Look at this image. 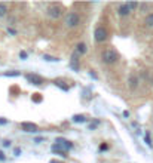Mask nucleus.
<instances>
[{
    "mask_svg": "<svg viewBox=\"0 0 153 163\" xmlns=\"http://www.w3.org/2000/svg\"><path fill=\"white\" fill-rule=\"evenodd\" d=\"M119 52L115 49V47H107L106 50H103V54H101V59H103V62L107 64V65H113V64H116L119 61Z\"/></svg>",
    "mask_w": 153,
    "mask_h": 163,
    "instance_id": "1",
    "label": "nucleus"
},
{
    "mask_svg": "<svg viewBox=\"0 0 153 163\" xmlns=\"http://www.w3.org/2000/svg\"><path fill=\"white\" fill-rule=\"evenodd\" d=\"M80 21H82V18H80L79 12L71 11V12H69V13L66 15L64 24H66V27H67V28H76V27L80 24Z\"/></svg>",
    "mask_w": 153,
    "mask_h": 163,
    "instance_id": "2",
    "label": "nucleus"
},
{
    "mask_svg": "<svg viewBox=\"0 0 153 163\" xmlns=\"http://www.w3.org/2000/svg\"><path fill=\"white\" fill-rule=\"evenodd\" d=\"M62 12H64V8L58 5V3H52L51 6H48L46 9V13L48 16L51 18V19H58L62 16Z\"/></svg>",
    "mask_w": 153,
    "mask_h": 163,
    "instance_id": "3",
    "label": "nucleus"
},
{
    "mask_svg": "<svg viewBox=\"0 0 153 163\" xmlns=\"http://www.w3.org/2000/svg\"><path fill=\"white\" fill-rule=\"evenodd\" d=\"M107 37H109V31H107L106 27H103V25H98L97 28H95L94 31V40L97 43H103V42H106Z\"/></svg>",
    "mask_w": 153,
    "mask_h": 163,
    "instance_id": "4",
    "label": "nucleus"
},
{
    "mask_svg": "<svg viewBox=\"0 0 153 163\" xmlns=\"http://www.w3.org/2000/svg\"><path fill=\"white\" fill-rule=\"evenodd\" d=\"M52 148H58L61 151H70L73 148V142H70L69 140H64V138H57V142L52 145Z\"/></svg>",
    "mask_w": 153,
    "mask_h": 163,
    "instance_id": "5",
    "label": "nucleus"
},
{
    "mask_svg": "<svg viewBox=\"0 0 153 163\" xmlns=\"http://www.w3.org/2000/svg\"><path fill=\"white\" fill-rule=\"evenodd\" d=\"M128 88H130L131 91H135L138 86H140V77H138V74H135V73H131L130 76H128Z\"/></svg>",
    "mask_w": 153,
    "mask_h": 163,
    "instance_id": "6",
    "label": "nucleus"
},
{
    "mask_svg": "<svg viewBox=\"0 0 153 163\" xmlns=\"http://www.w3.org/2000/svg\"><path fill=\"white\" fill-rule=\"evenodd\" d=\"M21 128H23L24 132H30V134H34L39 130L37 125L36 123H31V122H23L21 123Z\"/></svg>",
    "mask_w": 153,
    "mask_h": 163,
    "instance_id": "7",
    "label": "nucleus"
},
{
    "mask_svg": "<svg viewBox=\"0 0 153 163\" xmlns=\"http://www.w3.org/2000/svg\"><path fill=\"white\" fill-rule=\"evenodd\" d=\"M25 79L28 83H31V85H42L43 83V79L40 77V76H37V74H31V73H28V74H25Z\"/></svg>",
    "mask_w": 153,
    "mask_h": 163,
    "instance_id": "8",
    "label": "nucleus"
},
{
    "mask_svg": "<svg viewBox=\"0 0 153 163\" xmlns=\"http://www.w3.org/2000/svg\"><path fill=\"white\" fill-rule=\"evenodd\" d=\"M118 15L119 16H128L131 13V11L128 9V6H126V3H119L118 5Z\"/></svg>",
    "mask_w": 153,
    "mask_h": 163,
    "instance_id": "9",
    "label": "nucleus"
},
{
    "mask_svg": "<svg viewBox=\"0 0 153 163\" xmlns=\"http://www.w3.org/2000/svg\"><path fill=\"white\" fill-rule=\"evenodd\" d=\"M86 50H88V46H86V43H83V42L77 43V45H76V49H74V52H76L77 55H85Z\"/></svg>",
    "mask_w": 153,
    "mask_h": 163,
    "instance_id": "10",
    "label": "nucleus"
},
{
    "mask_svg": "<svg viewBox=\"0 0 153 163\" xmlns=\"http://www.w3.org/2000/svg\"><path fill=\"white\" fill-rule=\"evenodd\" d=\"M144 25H146L147 28H153V12L149 13V15H146V18H144Z\"/></svg>",
    "mask_w": 153,
    "mask_h": 163,
    "instance_id": "11",
    "label": "nucleus"
},
{
    "mask_svg": "<svg viewBox=\"0 0 153 163\" xmlns=\"http://www.w3.org/2000/svg\"><path fill=\"white\" fill-rule=\"evenodd\" d=\"M74 123H83V122H86L88 119H86V116H83V114H76V116H73V119H71Z\"/></svg>",
    "mask_w": 153,
    "mask_h": 163,
    "instance_id": "12",
    "label": "nucleus"
},
{
    "mask_svg": "<svg viewBox=\"0 0 153 163\" xmlns=\"http://www.w3.org/2000/svg\"><path fill=\"white\" fill-rule=\"evenodd\" d=\"M126 6H128V9L131 12H134L137 8H140V3L138 2H126Z\"/></svg>",
    "mask_w": 153,
    "mask_h": 163,
    "instance_id": "13",
    "label": "nucleus"
},
{
    "mask_svg": "<svg viewBox=\"0 0 153 163\" xmlns=\"http://www.w3.org/2000/svg\"><path fill=\"white\" fill-rule=\"evenodd\" d=\"M8 15V5L6 3H0V18Z\"/></svg>",
    "mask_w": 153,
    "mask_h": 163,
    "instance_id": "14",
    "label": "nucleus"
},
{
    "mask_svg": "<svg viewBox=\"0 0 153 163\" xmlns=\"http://www.w3.org/2000/svg\"><path fill=\"white\" fill-rule=\"evenodd\" d=\"M150 3H140V12H143V13H146V12L150 9Z\"/></svg>",
    "mask_w": 153,
    "mask_h": 163,
    "instance_id": "15",
    "label": "nucleus"
},
{
    "mask_svg": "<svg viewBox=\"0 0 153 163\" xmlns=\"http://www.w3.org/2000/svg\"><path fill=\"white\" fill-rule=\"evenodd\" d=\"M144 141H146V144H147V145L152 148L153 144H152V140H150V134H149V132H146V135H144Z\"/></svg>",
    "mask_w": 153,
    "mask_h": 163,
    "instance_id": "16",
    "label": "nucleus"
},
{
    "mask_svg": "<svg viewBox=\"0 0 153 163\" xmlns=\"http://www.w3.org/2000/svg\"><path fill=\"white\" fill-rule=\"evenodd\" d=\"M55 85H57V86H59V88H61L62 91H66V92L69 91V86H66V85H62V83H61V82H59V80H55Z\"/></svg>",
    "mask_w": 153,
    "mask_h": 163,
    "instance_id": "17",
    "label": "nucleus"
},
{
    "mask_svg": "<svg viewBox=\"0 0 153 163\" xmlns=\"http://www.w3.org/2000/svg\"><path fill=\"white\" fill-rule=\"evenodd\" d=\"M52 151L57 153L58 156H62V157H67V153L66 151H61V150H58V148H52Z\"/></svg>",
    "mask_w": 153,
    "mask_h": 163,
    "instance_id": "18",
    "label": "nucleus"
},
{
    "mask_svg": "<svg viewBox=\"0 0 153 163\" xmlns=\"http://www.w3.org/2000/svg\"><path fill=\"white\" fill-rule=\"evenodd\" d=\"M43 59H45V61H54V62L59 61L58 58H55V57H49V55H43Z\"/></svg>",
    "mask_w": 153,
    "mask_h": 163,
    "instance_id": "19",
    "label": "nucleus"
},
{
    "mask_svg": "<svg viewBox=\"0 0 153 163\" xmlns=\"http://www.w3.org/2000/svg\"><path fill=\"white\" fill-rule=\"evenodd\" d=\"M5 76L12 77V76H20V71H9V73H5Z\"/></svg>",
    "mask_w": 153,
    "mask_h": 163,
    "instance_id": "20",
    "label": "nucleus"
},
{
    "mask_svg": "<svg viewBox=\"0 0 153 163\" xmlns=\"http://www.w3.org/2000/svg\"><path fill=\"white\" fill-rule=\"evenodd\" d=\"M43 141H46V138H45V137H37V138H34L36 144H42Z\"/></svg>",
    "mask_w": 153,
    "mask_h": 163,
    "instance_id": "21",
    "label": "nucleus"
},
{
    "mask_svg": "<svg viewBox=\"0 0 153 163\" xmlns=\"http://www.w3.org/2000/svg\"><path fill=\"white\" fill-rule=\"evenodd\" d=\"M33 101H34V102H40V101H42V96H40V93H34V96H33Z\"/></svg>",
    "mask_w": 153,
    "mask_h": 163,
    "instance_id": "22",
    "label": "nucleus"
},
{
    "mask_svg": "<svg viewBox=\"0 0 153 163\" xmlns=\"http://www.w3.org/2000/svg\"><path fill=\"white\" fill-rule=\"evenodd\" d=\"M27 57H28V54H27L25 50H21V52H20V58L21 59H25Z\"/></svg>",
    "mask_w": 153,
    "mask_h": 163,
    "instance_id": "23",
    "label": "nucleus"
},
{
    "mask_svg": "<svg viewBox=\"0 0 153 163\" xmlns=\"http://www.w3.org/2000/svg\"><path fill=\"white\" fill-rule=\"evenodd\" d=\"M98 125H100V122H98V120H95L94 123H91V125H89V129L92 130V129H95L97 126H98Z\"/></svg>",
    "mask_w": 153,
    "mask_h": 163,
    "instance_id": "24",
    "label": "nucleus"
},
{
    "mask_svg": "<svg viewBox=\"0 0 153 163\" xmlns=\"http://www.w3.org/2000/svg\"><path fill=\"white\" fill-rule=\"evenodd\" d=\"M2 144H3L5 147H9V145H11V141H9V140H5V141H2Z\"/></svg>",
    "mask_w": 153,
    "mask_h": 163,
    "instance_id": "25",
    "label": "nucleus"
},
{
    "mask_svg": "<svg viewBox=\"0 0 153 163\" xmlns=\"http://www.w3.org/2000/svg\"><path fill=\"white\" fill-rule=\"evenodd\" d=\"M20 153H21V150H20L18 147H16V148L13 150V154H15V156H20Z\"/></svg>",
    "mask_w": 153,
    "mask_h": 163,
    "instance_id": "26",
    "label": "nucleus"
},
{
    "mask_svg": "<svg viewBox=\"0 0 153 163\" xmlns=\"http://www.w3.org/2000/svg\"><path fill=\"white\" fill-rule=\"evenodd\" d=\"M3 160H5V153L0 151V162H3Z\"/></svg>",
    "mask_w": 153,
    "mask_h": 163,
    "instance_id": "27",
    "label": "nucleus"
},
{
    "mask_svg": "<svg viewBox=\"0 0 153 163\" xmlns=\"http://www.w3.org/2000/svg\"><path fill=\"white\" fill-rule=\"evenodd\" d=\"M8 31H9V34H12V36H15V34H16V31H15V30H12V28H9Z\"/></svg>",
    "mask_w": 153,
    "mask_h": 163,
    "instance_id": "28",
    "label": "nucleus"
},
{
    "mask_svg": "<svg viewBox=\"0 0 153 163\" xmlns=\"http://www.w3.org/2000/svg\"><path fill=\"white\" fill-rule=\"evenodd\" d=\"M101 150H107V144H103V145H101Z\"/></svg>",
    "mask_w": 153,
    "mask_h": 163,
    "instance_id": "29",
    "label": "nucleus"
},
{
    "mask_svg": "<svg viewBox=\"0 0 153 163\" xmlns=\"http://www.w3.org/2000/svg\"><path fill=\"white\" fill-rule=\"evenodd\" d=\"M49 163H61V162H58V160H51Z\"/></svg>",
    "mask_w": 153,
    "mask_h": 163,
    "instance_id": "30",
    "label": "nucleus"
}]
</instances>
